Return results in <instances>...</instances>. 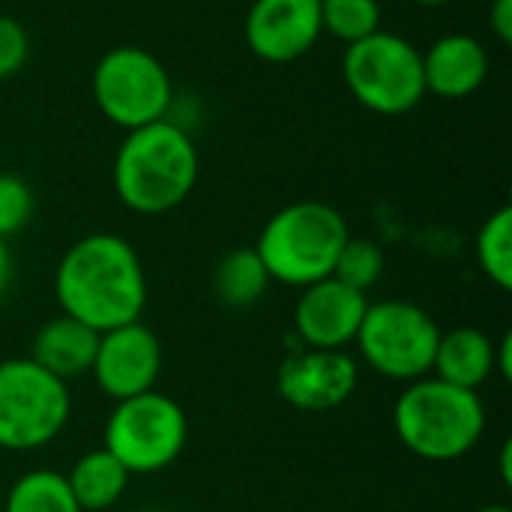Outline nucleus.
<instances>
[{
    "mask_svg": "<svg viewBox=\"0 0 512 512\" xmlns=\"http://www.w3.org/2000/svg\"><path fill=\"white\" fill-rule=\"evenodd\" d=\"M198 174L201 159L192 135L168 117L129 129L111 168L120 204L138 216L177 210L192 195Z\"/></svg>",
    "mask_w": 512,
    "mask_h": 512,
    "instance_id": "obj_2",
    "label": "nucleus"
},
{
    "mask_svg": "<svg viewBox=\"0 0 512 512\" xmlns=\"http://www.w3.org/2000/svg\"><path fill=\"white\" fill-rule=\"evenodd\" d=\"M384 249L375 240L366 237H348V243L342 246L336 267H333V279L345 282L354 291L369 294V288H375L384 276Z\"/></svg>",
    "mask_w": 512,
    "mask_h": 512,
    "instance_id": "obj_22",
    "label": "nucleus"
},
{
    "mask_svg": "<svg viewBox=\"0 0 512 512\" xmlns=\"http://www.w3.org/2000/svg\"><path fill=\"white\" fill-rule=\"evenodd\" d=\"M477 264L483 270V276L501 288L510 291L512 288V207L504 204L498 207L477 231Z\"/></svg>",
    "mask_w": 512,
    "mask_h": 512,
    "instance_id": "obj_20",
    "label": "nucleus"
},
{
    "mask_svg": "<svg viewBox=\"0 0 512 512\" xmlns=\"http://www.w3.org/2000/svg\"><path fill=\"white\" fill-rule=\"evenodd\" d=\"M342 78L351 96L381 117L408 114L426 96L423 51L405 36L387 30L345 45Z\"/></svg>",
    "mask_w": 512,
    "mask_h": 512,
    "instance_id": "obj_5",
    "label": "nucleus"
},
{
    "mask_svg": "<svg viewBox=\"0 0 512 512\" xmlns=\"http://www.w3.org/2000/svg\"><path fill=\"white\" fill-rule=\"evenodd\" d=\"M321 30L345 45H354L381 30V3L378 0H321Z\"/></svg>",
    "mask_w": 512,
    "mask_h": 512,
    "instance_id": "obj_21",
    "label": "nucleus"
},
{
    "mask_svg": "<svg viewBox=\"0 0 512 512\" xmlns=\"http://www.w3.org/2000/svg\"><path fill=\"white\" fill-rule=\"evenodd\" d=\"M90 375L96 387L114 402L156 390V381L162 375L159 336L144 321L99 333Z\"/></svg>",
    "mask_w": 512,
    "mask_h": 512,
    "instance_id": "obj_10",
    "label": "nucleus"
},
{
    "mask_svg": "<svg viewBox=\"0 0 512 512\" xmlns=\"http://www.w3.org/2000/svg\"><path fill=\"white\" fill-rule=\"evenodd\" d=\"M489 27L501 45L512 42V0H492L489 6Z\"/></svg>",
    "mask_w": 512,
    "mask_h": 512,
    "instance_id": "obj_25",
    "label": "nucleus"
},
{
    "mask_svg": "<svg viewBox=\"0 0 512 512\" xmlns=\"http://www.w3.org/2000/svg\"><path fill=\"white\" fill-rule=\"evenodd\" d=\"M432 375L462 390H480L495 375V339L477 327H456L441 333Z\"/></svg>",
    "mask_w": 512,
    "mask_h": 512,
    "instance_id": "obj_16",
    "label": "nucleus"
},
{
    "mask_svg": "<svg viewBox=\"0 0 512 512\" xmlns=\"http://www.w3.org/2000/svg\"><path fill=\"white\" fill-rule=\"evenodd\" d=\"M54 294L63 315L105 333L141 321L147 273L129 240L117 234H87L63 252L54 270Z\"/></svg>",
    "mask_w": 512,
    "mask_h": 512,
    "instance_id": "obj_1",
    "label": "nucleus"
},
{
    "mask_svg": "<svg viewBox=\"0 0 512 512\" xmlns=\"http://www.w3.org/2000/svg\"><path fill=\"white\" fill-rule=\"evenodd\" d=\"M189 441L186 411L165 393L147 390L114 402L105 420V450L135 477L171 468Z\"/></svg>",
    "mask_w": 512,
    "mask_h": 512,
    "instance_id": "obj_6",
    "label": "nucleus"
},
{
    "mask_svg": "<svg viewBox=\"0 0 512 512\" xmlns=\"http://www.w3.org/2000/svg\"><path fill=\"white\" fill-rule=\"evenodd\" d=\"M243 33L258 60L294 63L324 36L321 0H252Z\"/></svg>",
    "mask_w": 512,
    "mask_h": 512,
    "instance_id": "obj_12",
    "label": "nucleus"
},
{
    "mask_svg": "<svg viewBox=\"0 0 512 512\" xmlns=\"http://www.w3.org/2000/svg\"><path fill=\"white\" fill-rule=\"evenodd\" d=\"M9 282H12V252H9L6 240L0 237V297L9 288Z\"/></svg>",
    "mask_w": 512,
    "mask_h": 512,
    "instance_id": "obj_27",
    "label": "nucleus"
},
{
    "mask_svg": "<svg viewBox=\"0 0 512 512\" xmlns=\"http://www.w3.org/2000/svg\"><path fill=\"white\" fill-rule=\"evenodd\" d=\"M300 291L303 294L294 306V330L303 345L321 351H345V345H351L360 333L369 294L354 291L333 276Z\"/></svg>",
    "mask_w": 512,
    "mask_h": 512,
    "instance_id": "obj_13",
    "label": "nucleus"
},
{
    "mask_svg": "<svg viewBox=\"0 0 512 512\" xmlns=\"http://www.w3.org/2000/svg\"><path fill=\"white\" fill-rule=\"evenodd\" d=\"M6 512H81L75 504L69 483L57 471H27L21 474L9 495H6Z\"/></svg>",
    "mask_w": 512,
    "mask_h": 512,
    "instance_id": "obj_19",
    "label": "nucleus"
},
{
    "mask_svg": "<svg viewBox=\"0 0 512 512\" xmlns=\"http://www.w3.org/2000/svg\"><path fill=\"white\" fill-rule=\"evenodd\" d=\"M90 93L105 120L129 132L168 114L174 84L165 63L147 48L114 45L96 60Z\"/></svg>",
    "mask_w": 512,
    "mask_h": 512,
    "instance_id": "obj_9",
    "label": "nucleus"
},
{
    "mask_svg": "<svg viewBox=\"0 0 512 512\" xmlns=\"http://www.w3.org/2000/svg\"><path fill=\"white\" fill-rule=\"evenodd\" d=\"M30 54V39L21 21L0 15V81L12 78Z\"/></svg>",
    "mask_w": 512,
    "mask_h": 512,
    "instance_id": "obj_24",
    "label": "nucleus"
},
{
    "mask_svg": "<svg viewBox=\"0 0 512 512\" xmlns=\"http://www.w3.org/2000/svg\"><path fill=\"white\" fill-rule=\"evenodd\" d=\"M33 210H36V198L27 180L0 171V237L6 240L18 234L33 219Z\"/></svg>",
    "mask_w": 512,
    "mask_h": 512,
    "instance_id": "obj_23",
    "label": "nucleus"
},
{
    "mask_svg": "<svg viewBox=\"0 0 512 512\" xmlns=\"http://www.w3.org/2000/svg\"><path fill=\"white\" fill-rule=\"evenodd\" d=\"M414 3H420V6H444L450 0H414Z\"/></svg>",
    "mask_w": 512,
    "mask_h": 512,
    "instance_id": "obj_29",
    "label": "nucleus"
},
{
    "mask_svg": "<svg viewBox=\"0 0 512 512\" xmlns=\"http://www.w3.org/2000/svg\"><path fill=\"white\" fill-rule=\"evenodd\" d=\"M441 342L438 321L408 300L369 303L354 345L369 369L390 381H420L432 375L435 351Z\"/></svg>",
    "mask_w": 512,
    "mask_h": 512,
    "instance_id": "obj_8",
    "label": "nucleus"
},
{
    "mask_svg": "<svg viewBox=\"0 0 512 512\" xmlns=\"http://www.w3.org/2000/svg\"><path fill=\"white\" fill-rule=\"evenodd\" d=\"M270 273L255 252V246H237L219 258L213 267V294L222 306L228 309H249L255 306L267 288H270Z\"/></svg>",
    "mask_w": 512,
    "mask_h": 512,
    "instance_id": "obj_18",
    "label": "nucleus"
},
{
    "mask_svg": "<svg viewBox=\"0 0 512 512\" xmlns=\"http://www.w3.org/2000/svg\"><path fill=\"white\" fill-rule=\"evenodd\" d=\"M96 345H99V333L93 327L60 312L57 318L45 321L36 330L27 357L36 366H42L48 375L60 381H72V378L90 375Z\"/></svg>",
    "mask_w": 512,
    "mask_h": 512,
    "instance_id": "obj_15",
    "label": "nucleus"
},
{
    "mask_svg": "<svg viewBox=\"0 0 512 512\" xmlns=\"http://www.w3.org/2000/svg\"><path fill=\"white\" fill-rule=\"evenodd\" d=\"M66 381L48 375L30 357L0 363V450L30 453L48 447L69 423Z\"/></svg>",
    "mask_w": 512,
    "mask_h": 512,
    "instance_id": "obj_7",
    "label": "nucleus"
},
{
    "mask_svg": "<svg viewBox=\"0 0 512 512\" xmlns=\"http://www.w3.org/2000/svg\"><path fill=\"white\" fill-rule=\"evenodd\" d=\"M360 384V366L348 351L306 348L282 360L276 372L279 396L306 414H324L345 405Z\"/></svg>",
    "mask_w": 512,
    "mask_h": 512,
    "instance_id": "obj_11",
    "label": "nucleus"
},
{
    "mask_svg": "<svg viewBox=\"0 0 512 512\" xmlns=\"http://www.w3.org/2000/svg\"><path fill=\"white\" fill-rule=\"evenodd\" d=\"M348 237V222L336 207L324 201H294L267 219L255 252L273 282L306 288L333 276Z\"/></svg>",
    "mask_w": 512,
    "mask_h": 512,
    "instance_id": "obj_4",
    "label": "nucleus"
},
{
    "mask_svg": "<svg viewBox=\"0 0 512 512\" xmlns=\"http://www.w3.org/2000/svg\"><path fill=\"white\" fill-rule=\"evenodd\" d=\"M512 333H504L501 342H495V372H501L504 381H512Z\"/></svg>",
    "mask_w": 512,
    "mask_h": 512,
    "instance_id": "obj_26",
    "label": "nucleus"
},
{
    "mask_svg": "<svg viewBox=\"0 0 512 512\" xmlns=\"http://www.w3.org/2000/svg\"><path fill=\"white\" fill-rule=\"evenodd\" d=\"M474 512H512L507 504H489V507H480V510Z\"/></svg>",
    "mask_w": 512,
    "mask_h": 512,
    "instance_id": "obj_28",
    "label": "nucleus"
},
{
    "mask_svg": "<svg viewBox=\"0 0 512 512\" xmlns=\"http://www.w3.org/2000/svg\"><path fill=\"white\" fill-rule=\"evenodd\" d=\"M489 78V51L471 33H447L423 54L426 96L468 99Z\"/></svg>",
    "mask_w": 512,
    "mask_h": 512,
    "instance_id": "obj_14",
    "label": "nucleus"
},
{
    "mask_svg": "<svg viewBox=\"0 0 512 512\" xmlns=\"http://www.w3.org/2000/svg\"><path fill=\"white\" fill-rule=\"evenodd\" d=\"M63 477L81 512H105L126 495L132 474L105 447H99V450L78 456L72 471Z\"/></svg>",
    "mask_w": 512,
    "mask_h": 512,
    "instance_id": "obj_17",
    "label": "nucleus"
},
{
    "mask_svg": "<svg viewBox=\"0 0 512 512\" xmlns=\"http://www.w3.org/2000/svg\"><path fill=\"white\" fill-rule=\"evenodd\" d=\"M393 429L408 453L423 462H456L468 456L486 432L480 393L426 375L411 381L393 405Z\"/></svg>",
    "mask_w": 512,
    "mask_h": 512,
    "instance_id": "obj_3",
    "label": "nucleus"
}]
</instances>
